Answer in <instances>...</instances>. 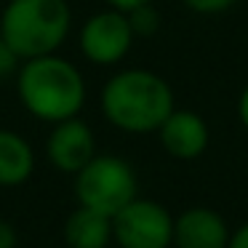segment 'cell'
<instances>
[{
  "label": "cell",
  "instance_id": "6da1fadb",
  "mask_svg": "<svg viewBox=\"0 0 248 248\" xmlns=\"http://www.w3.org/2000/svg\"><path fill=\"white\" fill-rule=\"evenodd\" d=\"M99 104L107 123L125 134H155L176 109L171 86L144 67L115 72L104 83Z\"/></svg>",
  "mask_w": 248,
  "mask_h": 248
},
{
  "label": "cell",
  "instance_id": "7a4b0ae2",
  "mask_svg": "<svg viewBox=\"0 0 248 248\" xmlns=\"http://www.w3.org/2000/svg\"><path fill=\"white\" fill-rule=\"evenodd\" d=\"M16 91L22 107L32 118L54 125L80 115L86 104V78L70 59L46 54L22 62Z\"/></svg>",
  "mask_w": 248,
  "mask_h": 248
},
{
  "label": "cell",
  "instance_id": "3957f363",
  "mask_svg": "<svg viewBox=\"0 0 248 248\" xmlns=\"http://www.w3.org/2000/svg\"><path fill=\"white\" fill-rule=\"evenodd\" d=\"M72 30L67 0H8L0 14V38L22 62L56 54Z\"/></svg>",
  "mask_w": 248,
  "mask_h": 248
},
{
  "label": "cell",
  "instance_id": "277c9868",
  "mask_svg": "<svg viewBox=\"0 0 248 248\" xmlns=\"http://www.w3.org/2000/svg\"><path fill=\"white\" fill-rule=\"evenodd\" d=\"M75 198L78 205L115 216L134 198H139L134 166L118 155H93L75 173Z\"/></svg>",
  "mask_w": 248,
  "mask_h": 248
},
{
  "label": "cell",
  "instance_id": "5b68a950",
  "mask_svg": "<svg viewBox=\"0 0 248 248\" xmlns=\"http://www.w3.org/2000/svg\"><path fill=\"white\" fill-rule=\"evenodd\" d=\"M112 240L118 248H171L173 216L157 200L134 198L112 216Z\"/></svg>",
  "mask_w": 248,
  "mask_h": 248
},
{
  "label": "cell",
  "instance_id": "8992f818",
  "mask_svg": "<svg viewBox=\"0 0 248 248\" xmlns=\"http://www.w3.org/2000/svg\"><path fill=\"white\" fill-rule=\"evenodd\" d=\"M80 51L91 64L112 67L128 56L136 35L131 30L128 14L118 8H107L86 19L80 27Z\"/></svg>",
  "mask_w": 248,
  "mask_h": 248
},
{
  "label": "cell",
  "instance_id": "52a82bcc",
  "mask_svg": "<svg viewBox=\"0 0 248 248\" xmlns=\"http://www.w3.org/2000/svg\"><path fill=\"white\" fill-rule=\"evenodd\" d=\"M46 155H48L51 166L56 171L75 176L96 155V139H93L91 125L80 118L54 123V128L48 134V141H46Z\"/></svg>",
  "mask_w": 248,
  "mask_h": 248
},
{
  "label": "cell",
  "instance_id": "ba28073f",
  "mask_svg": "<svg viewBox=\"0 0 248 248\" xmlns=\"http://www.w3.org/2000/svg\"><path fill=\"white\" fill-rule=\"evenodd\" d=\"M230 224L219 211L192 205L173 216V248H227Z\"/></svg>",
  "mask_w": 248,
  "mask_h": 248
},
{
  "label": "cell",
  "instance_id": "9c48e42d",
  "mask_svg": "<svg viewBox=\"0 0 248 248\" xmlns=\"http://www.w3.org/2000/svg\"><path fill=\"white\" fill-rule=\"evenodd\" d=\"M155 134L160 139V147L176 160L200 157L208 150V141H211L208 123L195 109H173Z\"/></svg>",
  "mask_w": 248,
  "mask_h": 248
},
{
  "label": "cell",
  "instance_id": "30bf717a",
  "mask_svg": "<svg viewBox=\"0 0 248 248\" xmlns=\"http://www.w3.org/2000/svg\"><path fill=\"white\" fill-rule=\"evenodd\" d=\"M64 243L70 248H107L112 243V216L78 205L64 221Z\"/></svg>",
  "mask_w": 248,
  "mask_h": 248
},
{
  "label": "cell",
  "instance_id": "8fae6325",
  "mask_svg": "<svg viewBox=\"0 0 248 248\" xmlns=\"http://www.w3.org/2000/svg\"><path fill=\"white\" fill-rule=\"evenodd\" d=\"M35 171V152L22 134L0 128V187H19Z\"/></svg>",
  "mask_w": 248,
  "mask_h": 248
},
{
  "label": "cell",
  "instance_id": "7c38bea8",
  "mask_svg": "<svg viewBox=\"0 0 248 248\" xmlns=\"http://www.w3.org/2000/svg\"><path fill=\"white\" fill-rule=\"evenodd\" d=\"M128 22L136 38H152L160 30V14H157V8L152 3H144V6L128 11Z\"/></svg>",
  "mask_w": 248,
  "mask_h": 248
},
{
  "label": "cell",
  "instance_id": "4fadbf2b",
  "mask_svg": "<svg viewBox=\"0 0 248 248\" xmlns=\"http://www.w3.org/2000/svg\"><path fill=\"white\" fill-rule=\"evenodd\" d=\"M182 3L200 16H219V14H227L230 8H235L240 0H182Z\"/></svg>",
  "mask_w": 248,
  "mask_h": 248
},
{
  "label": "cell",
  "instance_id": "5bb4252c",
  "mask_svg": "<svg viewBox=\"0 0 248 248\" xmlns=\"http://www.w3.org/2000/svg\"><path fill=\"white\" fill-rule=\"evenodd\" d=\"M19 67H22V59H19V56L14 54V48L6 43V40L0 38V78H11V75H16Z\"/></svg>",
  "mask_w": 248,
  "mask_h": 248
},
{
  "label": "cell",
  "instance_id": "9a60e30c",
  "mask_svg": "<svg viewBox=\"0 0 248 248\" xmlns=\"http://www.w3.org/2000/svg\"><path fill=\"white\" fill-rule=\"evenodd\" d=\"M0 248H16V230L6 219H0Z\"/></svg>",
  "mask_w": 248,
  "mask_h": 248
},
{
  "label": "cell",
  "instance_id": "2e32d148",
  "mask_svg": "<svg viewBox=\"0 0 248 248\" xmlns=\"http://www.w3.org/2000/svg\"><path fill=\"white\" fill-rule=\"evenodd\" d=\"M227 248H248V221H243L237 230H232Z\"/></svg>",
  "mask_w": 248,
  "mask_h": 248
},
{
  "label": "cell",
  "instance_id": "e0dca14e",
  "mask_svg": "<svg viewBox=\"0 0 248 248\" xmlns=\"http://www.w3.org/2000/svg\"><path fill=\"white\" fill-rule=\"evenodd\" d=\"M237 120H240V125L248 131V86L240 91V96H237Z\"/></svg>",
  "mask_w": 248,
  "mask_h": 248
},
{
  "label": "cell",
  "instance_id": "ac0fdd59",
  "mask_svg": "<svg viewBox=\"0 0 248 248\" xmlns=\"http://www.w3.org/2000/svg\"><path fill=\"white\" fill-rule=\"evenodd\" d=\"M144 3H152V0H107V6L109 8H118V11H134V8L144 6Z\"/></svg>",
  "mask_w": 248,
  "mask_h": 248
}]
</instances>
